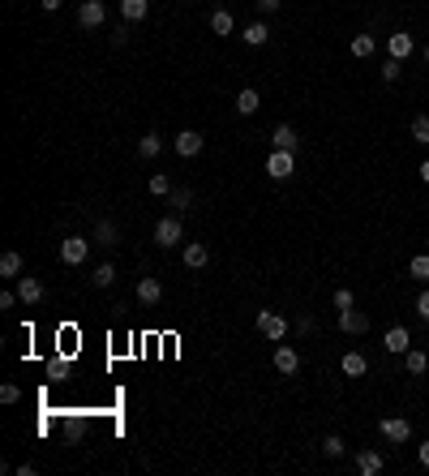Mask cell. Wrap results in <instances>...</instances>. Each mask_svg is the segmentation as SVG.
<instances>
[{
	"mask_svg": "<svg viewBox=\"0 0 429 476\" xmlns=\"http://www.w3.org/2000/svg\"><path fill=\"white\" fill-rule=\"evenodd\" d=\"M155 245H159V249L185 245V224H181V215H164V219L155 224Z\"/></svg>",
	"mask_w": 429,
	"mask_h": 476,
	"instance_id": "obj_1",
	"label": "cell"
},
{
	"mask_svg": "<svg viewBox=\"0 0 429 476\" xmlns=\"http://www.w3.org/2000/svg\"><path fill=\"white\" fill-rule=\"evenodd\" d=\"M258 331H262V339L284 343V335H288V317L275 313V309H262V313H258Z\"/></svg>",
	"mask_w": 429,
	"mask_h": 476,
	"instance_id": "obj_2",
	"label": "cell"
},
{
	"mask_svg": "<svg viewBox=\"0 0 429 476\" xmlns=\"http://www.w3.org/2000/svg\"><path fill=\"white\" fill-rule=\"evenodd\" d=\"M296 172V154L292 150H271V154H266V176H271V181H288Z\"/></svg>",
	"mask_w": 429,
	"mask_h": 476,
	"instance_id": "obj_3",
	"label": "cell"
},
{
	"mask_svg": "<svg viewBox=\"0 0 429 476\" xmlns=\"http://www.w3.org/2000/svg\"><path fill=\"white\" fill-rule=\"evenodd\" d=\"M378 429H382V438H387V442L404 446V442L412 438V420H408V416H382V420H378Z\"/></svg>",
	"mask_w": 429,
	"mask_h": 476,
	"instance_id": "obj_4",
	"label": "cell"
},
{
	"mask_svg": "<svg viewBox=\"0 0 429 476\" xmlns=\"http://www.w3.org/2000/svg\"><path fill=\"white\" fill-rule=\"evenodd\" d=\"M107 22V5H103V0H82V5H78V26L82 30H99Z\"/></svg>",
	"mask_w": 429,
	"mask_h": 476,
	"instance_id": "obj_5",
	"label": "cell"
},
{
	"mask_svg": "<svg viewBox=\"0 0 429 476\" xmlns=\"http://www.w3.org/2000/svg\"><path fill=\"white\" fill-rule=\"evenodd\" d=\"M86 253H90V240L86 236H65L61 240V262H65V267H82Z\"/></svg>",
	"mask_w": 429,
	"mask_h": 476,
	"instance_id": "obj_6",
	"label": "cell"
},
{
	"mask_svg": "<svg viewBox=\"0 0 429 476\" xmlns=\"http://www.w3.org/2000/svg\"><path fill=\"white\" fill-rule=\"evenodd\" d=\"M172 146H176V154H181V159H198V154H202V146H206V138H202L198 129H181V133L172 138Z\"/></svg>",
	"mask_w": 429,
	"mask_h": 476,
	"instance_id": "obj_7",
	"label": "cell"
},
{
	"mask_svg": "<svg viewBox=\"0 0 429 476\" xmlns=\"http://www.w3.org/2000/svg\"><path fill=\"white\" fill-rule=\"evenodd\" d=\"M43 296H47V288H43V279H39V275H22V279H18V300H22L26 309H30V305H39Z\"/></svg>",
	"mask_w": 429,
	"mask_h": 476,
	"instance_id": "obj_8",
	"label": "cell"
},
{
	"mask_svg": "<svg viewBox=\"0 0 429 476\" xmlns=\"http://www.w3.org/2000/svg\"><path fill=\"white\" fill-rule=\"evenodd\" d=\"M382 348H387L391 356H404V352L412 348V331H408V327H391V331L382 335Z\"/></svg>",
	"mask_w": 429,
	"mask_h": 476,
	"instance_id": "obj_9",
	"label": "cell"
},
{
	"mask_svg": "<svg viewBox=\"0 0 429 476\" xmlns=\"http://www.w3.org/2000/svg\"><path fill=\"white\" fill-rule=\"evenodd\" d=\"M275 369H279L284 378H292L296 369H301V352H296L292 343H279V348H275Z\"/></svg>",
	"mask_w": 429,
	"mask_h": 476,
	"instance_id": "obj_10",
	"label": "cell"
},
{
	"mask_svg": "<svg viewBox=\"0 0 429 476\" xmlns=\"http://www.w3.org/2000/svg\"><path fill=\"white\" fill-rule=\"evenodd\" d=\"M339 331H344V335H365V331H369V313L344 309V313H339Z\"/></svg>",
	"mask_w": 429,
	"mask_h": 476,
	"instance_id": "obj_11",
	"label": "cell"
},
{
	"mask_svg": "<svg viewBox=\"0 0 429 476\" xmlns=\"http://www.w3.org/2000/svg\"><path fill=\"white\" fill-rule=\"evenodd\" d=\"M181 257H185V267L189 271H202L206 262H210V249L202 245V240H185V249H181Z\"/></svg>",
	"mask_w": 429,
	"mask_h": 476,
	"instance_id": "obj_12",
	"label": "cell"
},
{
	"mask_svg": "<svg viewBox=\"0 0 429 476\" xmlns=\"http://www.w3.org/2000/svg\"><path fill=\"white\" fill-rule=\"evenodd\" d=\"M271 146H275V150H292V154H296V150H301V133H296L292 125H275Z\"/></svg>",
	"mask_w": 429,
	"mask_h": 476,
	"instance_id": "obj_13",
	"label": "cell"
},
{
	"mask_svg": "<svg viewBox=\"0 0 429 476\" xmlns=\"http://www.w3.org/2000/svg\"><path fill=\"white\" fill-rule=\"evenodd\" d=\"M339 374H344V378H365V374H369V360H365L361 352H344Z\"/></svg>",
	"mask_w": 429,
	"mask_h": 476,
	"instance_id": "obj_14",
	"label": "cell"
},
{
	"mask_svg": "<svg viewBox=\"0 0 429 476\" xmlns=\"http://www.w3.org/2000/svg\"><path fill=\"white\" fill-rule=\"evenodd\" d=\"M412 47H416V43H412V35H408V30H395V35L387 39V51H391L395 61H408V56H412Z\"/></svg>",
	"mask_w": 429,
	"mask_h": 476,
	"instance_id": "obj_15",
	"label": "cell"
},
{
	"mask_svg": "<svg viewBox=\"0 0 429 476\" xmlns=\"http://www.w3.org/2000/svg\"><path fill=\"white\" fill-rule=\"evenodd\" d=\"M138 300H142L146 309H150V305H159V300H164V283H159L155 275H146V279L138 283Z\"/></svg>",
	"mask_w": 429,
	"mask_h": 476,
	"instance_id": "obj_16",
	"label": "cell"
},
{
	"mask_svg": "<svg viewBox=\"0 0 429 476\" xmlns=\"http://www.w3.org/2000/svg\"><path fill=\"white\" fill-rule=\"evenodd\" d=\"M241 39H245L249 47H266V43H271V26H266V22H249V26L241 30Z\"/></svg>",
	"mask_w": 429,
	"mask_h": 476,
	"instance_id": "obj_17",
	"label": "cell"
},
{
	"mask_svg": "<svg viewBox=\"0 0 429 476\" xmlns=\"http://www.w3.org/2000/svg\"><path fill=\"white\" fill-rule=\"evenodd\" d=\"M159 150H164V133H142L138 138V159H159Z\"/></svg>",
	"mask_w": 429,
	"mask_h": 476,
	"instance_id": "obj_18",
	"label": "cell"
},
{
	"mask_svg": "<svg viewBox=\"0 0 429 476\" xmlns=\"http://www.w3.org/2000/svg\"><path fill=\"white\" fill-rule=\"evenodd\" d=\"M116 240H121V232H116L112 219H99V224H95V245H99V249H112Z\"/></svg>",
	"mask_w": 429,
	"mask_h": 476,
	"instance_id": "obj_19",
	"label": "cell"
},
{
	"mask_svg": "<svg viewBox=\"0 0 429 476\" xmlns=\"http://www.w3.org/2000/svg\"><path fill=\"white\" fill-rule=\"evenodd\" d=\"M382 468H387V459H382L378 451H361V455H356V472H365V476H378Z\"/></svg>",
	"mask_w": 429,
	"mask_h": 476,
	"instance_id": "obj_20",
	"label": "cell"
},
{
	"mask_svg": "<svg viewBox=\"0 0 429 476\" xmlns=\"http://www.w3.org/2000/svg\"><path fill=\"white\" fill-rule=\"evenodd\" d=\"M150 13V0H121V18L133 26V22H142Z\"/></svg>",
	"mask_w": 429,
	"mask_h": 476,
	"instance_id": "obj_21",
	"label": "cell"
},
{
	"mask_svg": "<svg viewBox=\"0 0 429 476\" xmlns=\"http://www.w3.org/2000/svg\"><path fill=\"white\" fill-rule=\"evenodd\" d=\"M258 108H262V94H258L253 86H245V90L236 94V112H241V116H253Z\"/></svg>",
	"mask_w": 429,
	"mask_h": 476,
	"instance_id": "obj_22",
	"label": "cell"
},
{
	"mask_svg": "<svg viewBox=\"0 0 429 476\" xmlns=\"http://www.w3.org/2000/svg\"><path fill=\"white\" fill-rule=\"evenodd\" d=\"M404 369H408L412 378H421L425 369H429V356H425L421 348H408V352H404Z\"/></svg>",
	"mask_w": 429,
	"mask_h": 476,
	"instance_id": "obj_23",
	"label": "cell"
},
{
	"mask_svg": "<svg viewBox=\"0 0 429 476\" xmlns=\"http://www.w3.org/2000/svg\"><path fill=\"white\" fill-rule=\"evenodd\" d=\"M408 275H412L416 283H429V249H425V253H416V257L408 262Z\"/></svg>",
	"mask_w": 429,
	"mask_h": 476,
	"instance_id": "obj_24",
	"label": "cell"
},
{
	"mask_svg": "<svg viewBox=\"0 0 429 476\" xmlns=\"http://www.w3.org/2000/svg\"><path fill=\"white\" fill-rule=\"evenodd\" d=\"M0 275H5V279H22V253H5V257H0Z\"/></svg>",
	"mask_w": 429,
	"mask_h": 476,
	"instance_id": "obj_25",
	"label": "cell"
},
{
	"mask_svg": "<svg viewBox=\"0 0 429 476\" xmlns=\"http://www.w3.org/2000/svg\"><path fill=\"white\" fill-rule=\"evenodd\" d=\"M90 283H95V288H112V283H116V267H112V262H99L95 275H90Z\"/></svg>",
	"mask_w": 429,
	"mask_h": 476,
	"instance_id": "obj_26",
	"label": "cell"
},
{
	"mask_svg": "<svg viewBox=\"0 0 429 476\" xmlns=\"http://www.w3.org/2000/svg\"><path fill=\"white\" fill-rule=\"evenodd\" d=\"M373 51H378V39H373V35H356V39H352V56H356V61L373 56Z\"/></svg>",
	"mask_w": 429,
	"mask_h": 476,
	"instance_id": "obj_27",
	"label": "cell"
},
{
	"mask_svg": "<svg viewBox=\"0 0 429 476\" xmlns=\"http://www.w3.org/2000/svg\"><path fill=\"white\" fill-rule=\"evenodd\" d=\"M232 26H236V22H232L228 9H214V13H210V30H214V35H232Z\"/></svg>",
	"mask_w": 429,
	"mask_h": 476,
	"instance_id": "obj_28",
	"label": "cell"
},
{
	"mask_svg": "<svg viewBox=\"0 0 429 476\" xmlns=\"http://www.w3.org/2000/svg\"><path fill=\"white\" fill-rule=\"evenodd\" d=\"M146 189H150L155 197H168V193H172V176H168V172H155V176L146 181Z\"/></svg>",
	"mask_w": 429,
	"mask_h": 476,
	"instance_id": "obj_29",
	"label": "cell"
},
{
	"mask_svg": "<svg viewBox=\"0 0 429 476\" xmlns=\"http://www.w3.org/2000/svg\"><path fill=\"white\" fill-rule=\"evenodd\" d=\"M168 202H172L176 215H185V210L193 206V193H189V189H172V193H168Z\"/></svg>",
	"mask_w": 429,
	"mask_h": 476,
	"instance_id": "obj_30",
	"label": "cell"
},
{
	"mask_svg": "<svg viewBox=\"0 0 429 476\" xmlns=\"http://www.w3.org/2000/svg\"><path fill=\"white\" fill-rule=\"evenodd\" d=\"M378 73H382V82H399V73H404V61H395V56H387Z\"/></svg>",
	"mask_w": 429,
	"mask_h": 476,
	"instance_id": "obj_31",
	"label": "cell"
},
{
	"mask_svg": "<svg viewBox=\"0 0 429 476\" xmlns=\"http://www.w3.org/2000/svg\"><path fill=\"white\" fill-rule=\"evenodd\" d=\"M412 142L429 146V116H412Z\"/></svg>",
	"mask_w": 429,
	"mask_h": 476,
	"instance_id": "obj_32",
	"label": "cell"
},
{
	"mask_svg": "<svg viewBox=\"0 0 429 476\" xmlns=\"http://www.w3.org/2000/svg\"><path fill=\"white\" fill-rule=\"evenodd\" d=\"M335 309L344 313V309H356V296H352V288H335Z\"/></svg>",
	"mask_w": 429,
	"mask_h": 476,
	"instance_id": "obj_33",
	"label": "cell"
},
{
	"mask_svg": "<svg viewBox=\"0 0 429 476\" xmlns=\"http://www.w3.org/2000/svg\"><path fill=\"white\" fill-rule=\"evenodd\" d=\"M322 451H327V455H331V459H339V455H344V451H348V446H344V438H339V434H331V438H327V442H322Z\"/></svg>",
	"mask_w": 429,
	"mask_h": 476,
	"instance_id": "obj_34",
	"label": "cell"
},
{
	"mask_svg": "<svg viewBox=\"0 0 429 476\" xmlns=\"http://www.w3.org/2000/svg\"><path fill=\"white\" fill-rule=\"evenodd\" d=\"M22 399V386L18 382H5V386H0V403H18Z\"/></svg>",
	"mask_w": 429,
	"mask_h": 476,
	"instance_id": "obj_35",
	"label": "cell"
},
{
	"mask_svg": "<svg viewBox=\"0 0 429 476\" xmlns=\"http://www.w3.org/2000/svg\"><path fill=\"white\" fill-rule=\"evenodd\" d=\"M416 317H421V322H429V288L416 296Z\"/></svg>",
	"mask_w": 429,
	"mask_h": 476,
	"instance_id": "obj_36",
	"label": "cell"
},
{
	"mask_svg": "<svg viewBox=\"0 0 429 476\" xmlns=\"http://www.w3.org/2000/svg\"><path fill=\"white\" fill-rule=\"evenodd\" d=\"M253 5H258V13H279L284 0H253Z\"/></svg>",
	"mask_w": 429,
	"mask_h": 476,
	"instance_id": "obj_37",
	"label": "cell"
},
{
	"mask_svg": "<svg viewBox=\"0 0 429 476\" xmlns=\"http://www.w3.org/2000/svg\"><path fill=\"white\" fill-rule=\"evenodd\" d=\"M65 374H69L65 360H52V365H47V378H65Z\"/></svg>",
	"mask_w": 429,
	"mask_h": 476,
	"instance_id": "obj_38",
	"label": "cell"
},
{
	"mask_svg": "<svg viewBox=\"0 0 429 476\" xmlns=\"http://www.w3.org/2000/svg\"><path fill=\"white\" fill-rule=\"evenodd\" d=\"M112 43H116V47H125V43H129V22H125V26H116V30H112Z\"/></svg>",
	"mask_w": 429,
	"mask_h": 476,
	"instance_id": "obj_39",
	"label": "cell"
},
{
	"mask_svg": "<svg viewBox=\"0 0 429 476\" xmlns=\"http://www.w3.org/2000/svg\"><path fill=\"white\" fill-rule=\"evenodd\" d=\"M13 305H22L18 292H0V309H13Z\"/></svg>",
	"mask_w": 429,
	"mask_h": 476,
	"instance_id": "obj_40",
	"label": "cell"
},
{
	"mask_svg": "<svg viewBox=\"0 0 429 476\" xmlns=\"http://www.w3.org/2000/svg\"><path fill=\"white\" fill-rule=\"evenodd\" d=\"M61 5H65V0H39V9H43V13H56Z\"/></svg>",
	"mask_w": 429,
	"mask_h": 476,
	"instance_id": "obj_41",
	"label": "cell"
},
{
	"mask_svg": "<svg viewBox=\"0 0 429 476\" xmlns=\"http://www.w3.org/2000/svg\"><path fill=\"white\" fill-rule=\"evenodd\" d=\"M296 331H301V335H313V317H309V313H305L301 322H296Z\"/></svg>",
	"mask_w": 429,
	"mask_h": 476,
	"instance_id": "obj_42",
	"label": "cell"
},
{
	"mask_svg": "<svg viewBox=\"0 0 429 476\" xmlns=\"http://www.w3.org/2000/svg\"><path fill=\"white\" fill-rule=\"evenodd\" d=\"M416 459H421V468H429V442H421V446H416Z\"/></svg>",
	"mask_w": 429,
	"mask_h": 476,
	"instance_id": "obj_43",
	"label": "cell"
},
{
	"mask_svg": "<svg viewBox=\"0 0 429 476\" xmlns=\"http://www.w3.org/2000/svg\"><path fill=\"white\" fill-rule=\"evenodd\" d=\"M421 181L429 185V159H425V164H421Z\"/></svg>",
	"mask_w": 429,
	"mask_h": 476,
	"instance_id": "obj_44",
	"label": "cell"
},
{
	"mask_svg": "<svg viewBox=\"0 0 429 476\" xmlns=\"http://www.w3.org/2000/svg\"><path fill=\"white\" fill-rule=\"evenodd\" d=\"M425 61H429V43H425Z\"/></svg>",
	"mask_w": 429,
	"mask_h": 476,
	"instance_id": "obj_45",
	"label": "cell"
},
{
	"mask_svg": "<svg viewBox=\"0 0 429 476\" xmlns=\"http://www.w3.org/2000/svg\"><path fill=\"white\" fill-rule=\"evenodd\" d=\"M425 249H429V236H425Z\"/></svg>",
	"mask_w": 429,
	"mask_h": 476,
	"instance_id": "obj_46",
	"label": "cell"
}]
</instances>
